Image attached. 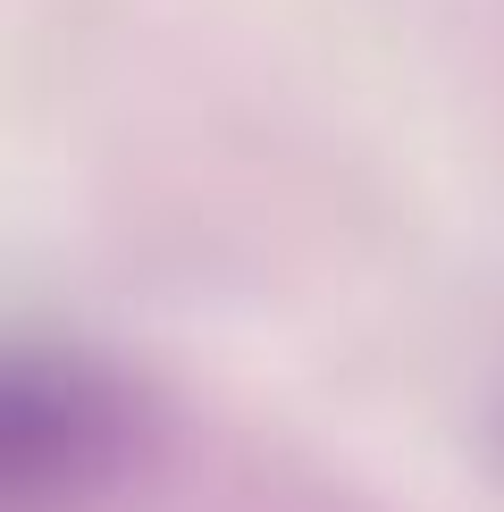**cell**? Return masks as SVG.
Instances as JSON below:
<instances>
[{
  "label": "cell",
  "mask_w": 504,
  "mask_h": 512,
  "mask_svg": "<svg viewBox=\"0 0 504 512\" xmlns=\"http://www.w3.org/2000/svg\"><path fill=\"white\" fill-rule=\"evenodd\" d=\"M143 437L135 387L84 345L17 336L0 378V496L9 512H93Z\"/></svg>",
  "instance_id": "obj_1"
}]
</instances>
